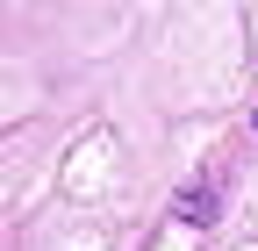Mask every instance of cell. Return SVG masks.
Wrapping results in <instances>:
<instances>
[{
    "label": "cell",
    "mask_w": 258,
    "mask_h": 251,
    "mask_svg": "<svg viewBox=\"0 0 258 251\" xmlns=\"http://www.w3.org/2000/svg\"><path fill=\"white\" fill-rule=\"evenodd\" d=\"M179 223H194V230L215 223V186H186L179 194Z\"/></svg>",
    "instance_id": "6da1fadb"
}]
</instances>
